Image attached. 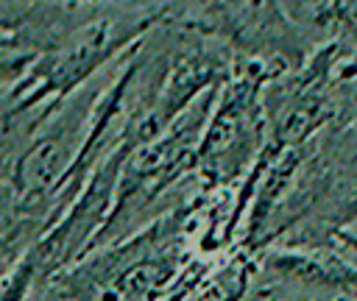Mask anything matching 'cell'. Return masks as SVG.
<instances>
[{"mask_svg": "<svg viewBox=\"0 0 357 301\" xmlns=\"http://www.w3.org/2000/svg\"><path fill=\"white\" fill-rule=\"evenodd\" d=\"M36 59H39V56L25 53V50L0 56V86H11L17 78H25L28 70H31V64H33Z\"/></svg>", "mask_w": 357, "mask_h": 301, "instance_id": "obj_1", "label": "cell"}]
</instances>
